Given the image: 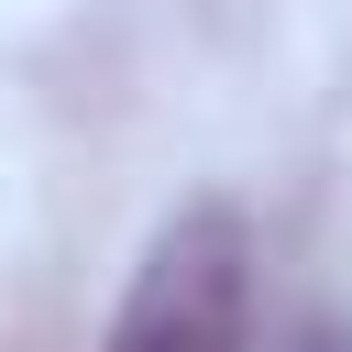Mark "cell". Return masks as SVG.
I'll return each mask as SVG.
<instances>
[{
    "label": "cell",
    "mask_w": 352,
    "mask_h": 352,
    "mask_svg": "<svg viewBox=\"0 0 352 352\" xmlns=\"http://www.w3.org/2000/svg\"><path fill=\"white\" fill-rule=\"evenodd\" d=\"M242 319H253V242L220 198H198L154 231L99 352H242Z\"/></svg>",
    "instance_id": "1"
},
{
    "label": "cell",
    "mask_w": 352,
    "mask_h": 352,
    "mask_svg": "<svg viewBox=\"0 0 352 352\" xmlns=\"http://www.w3.org/2000/svg\"><path fill=\"white\" fill-rule=\"evenodd\" d=\"M297 352H352V341H341V330H308V341H297Z\"/></svg>",
    "instance_id": "2"
}]
</instances>
